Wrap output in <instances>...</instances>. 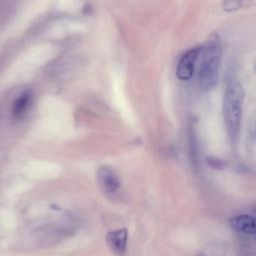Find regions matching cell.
I'll list each match as a JSON object with an SVG mask.
<instances>
[{"mask_svg": "<svg viewBox=\"0 0 256 256\" xmlns=\"http://www.w3.org/2000/svg\"><path fill=\"white\" fill-rule=\"evenodd\" d=\"M245 92L242 84L236 79H230L224 91L223 117L226 131L234 144L239 136L243 113Z\"/></svg>", "mask_w": 256, "mask_h": 256, "instance_id": "6da1fadb", "label": "cell"}, {"mask_svg": "<svg viewBox=\"0 0 256 256\" xmlns=\"http://www.w3.org/2000/svg\"><path fill=\"white\" fill-rule=\"evenodd\" d=\"M202 60L199 71V85L205 90H211L218 81L220 61L222 55V42L217 32L211 33L201 50Z\"/></svg>", "mask_w": 256, "mask_h": 256, "instance_id": "7a4b0ae2", "label": "cell"}, {"mask_svg": "<svg viewBox=\"0 0 256 256\" xmlns=\"http://www.w3.org/2000/svg\"><path fill=\"white\" fill-rule=\"evenodd\" d=\"M200 53H201V49L198 47H194L187 50L180 57L177 63V68H176V75L180 80L187 81L192 77L194 73L195 63Z\"/></svg>", "mask_w": 256, "mask_h": 256, "instance_id": "3957f363", "label": "cell"}, {"mask_svg": "<svg viewBox=\"0 0 256 256\" xmlns=\"http://www.w3.org/2000/svg\"><path fill=\"white\" fill-rule=\"evenodd\" d=\"M97 181L99 187L106 194H114L120 186L119 179L114 171L109 167H100L97 171Z\"/></svg>", "mask_w": 256, "mask_h": 256, "instance_id": "277c9868", "label": "cell"}, {"mask_svg": "<svg viewBox=\"0 0 256 256\" xmlns=\"http://www.w3.org/2000/svg\"><path fill=\"white\" fill-rule=\"evenodd\" d=\"M128 240V230L121 228L118 230L110 231L106 235V243L110 249L117 255L123 256L126 252Z\"/></svg>", "mask_w": 256, "mask_h": 256, "instance_id": "5b68a950", "label": "cell"}, {"mask_svg": "<svg viewBox=\"0 0 256 256\" xmlns=\"http://www.w3.org/2000/svg\"><path fill=\"white\" fill-rule=\"evenodd\" d=\"M230 226L233 230L244 233L256 235V217L248 214L237 215L230 220Z\"/></svg>", "mask_w": 256, "mask_h": 256, "instance_id": "8992f818", "label": "cell"}, {"mask_svg": "<svg viewBox=\"0 0 256 256\" xmlns=\"http://www.w3.org/2000/svg\"><path fill=\"white\" fill-rule=\"evenodd\" d=\"M31 99H32V96L29 91H25V92L21 93L13 102V105H12L13 117H15V118L21 117L28 109V107L31 103Z\"/></svg>", "mask_w": 256, "mask_h": 256, "instance_id": "52a82bcc", "label": "cell"}, {"mask_svg": "<svg viewBox=\"0 0 256 256\" xmlns=\"http://www.w3.org/2000/svg\"><path fill=\"white\" fill-rule=\"evenodd\" d=\"M245 3L244 2H231V1H228V2H225L223 3V7L225 10H228V11H232V10H236L238 8H240L242 5H244Z\"/></svg>", "mask_w": 256, "mask_h": 256, "instance_id": "ba28073f", "label": "cell"}, {"mask_svg": "<svg viewBox=\"0 0 256 256\" xmlns=\"http://www.w3.org/2000/svg\"><path fill=\"white\" fill-rule=\"evenodd\" d=\"M254 72L256 74V59H255V62H254Z\"/></svg>", "mask_w": 256, "mask_h": 256, "instance_id": "9c48e42d", "label": "cell"}, {"mask_svg": "<svg viewBox=\"0 0 256 256\" xmlns=\"http://www.w3.org/2000/svg\"><path fill=\"white\" fill-rule=\"evenodd\" d=\"M254 137L256 139V125H255V128H254Z\"/></svg>", "mask_w": 256, "mask_h": 256, "instance_id": "30bf717a", "label": "cell"}, {"mask_svg": "<svg viewBox=\"0 0 256 256\" xmlns=\"http://www.w3.org/2000/svg\"><path fill=\"white\" fill-rule=\"evenodd\" d=\"M199 256H203V255H199Z\"/></svg>", "mask_w": 256, "mask_h": 256, "instance_id": "8fae6325", "label": "cell"}]
</instances>
